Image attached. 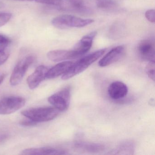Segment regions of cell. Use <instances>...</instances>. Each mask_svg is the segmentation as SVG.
<instances>
[{"label":"cell","mask_w":155,"mask_h":155,"mask_svg":"<svg viewBox=\"0 0 155 155\" xmlns=\"http://www.w3.org/2000/svg\"><path fill=\"white\" fill-rule=\"evenodd\" d=\"M138 51L142 59L155 61V46L151 41L146 40L140 41L138 46Z\"/></svg>","instance_id":"cell-9"},{"label":"cell","mask_w":155,"mask_h":155,"mask_svg":"<svg viewBox=\"0 0 155 155\" xmlns=\"http://www.w3.org/2000/svg\"><path fill=\"white\" fill-rule=\"evenodd\" d=\"M146 72L149 78L155 81V61H149L146 68Z\"/></svg>","instance_id":"cell-20"},{"label":"cell","mask_w":155,"mask_h":155,"mask_svg":"<svg viewBox=\"0 0 155 155\" xmlns=\"http://www.w3.org/2000/svg\"><path fill=\"white\" fill-rule=\"evenodd\" d=\"M37 3L60 7L63 4V0H34Z\"/></svg>","instance_id":"cell-19"},{"label":"cell","mask_w":155,"mask_h":155,"mask_svg":"<svg viewBox=\"0 0 155 155\" xmlns=\"http://www.w3.org/2000/svg\"><path fill=\"white\" fill-rule=\"evenodd\" d=\"M36 58L29 55L21 60L16 65L10 79V83L12 86L18 85L25 76L29 67L34 62Z\"/></svg>","instance_id":"cell-4"},{"label":"cell","mask_w":155,"mask_h":155,"mask_svg":"<svg viewBox=\"0 0 155 155\" xmlns=\"http://www.w3.org/2000/svg\"><path fill=\"white\" fill-rule=\"evenodd\" d=\"M12 14L9 12H0V27L7 24L11 19Z\"/></svg>","instance_id":"cell-22"},{"label":"cell","mask_w":155,"mask_h":155,"mask_svg":"<svg viewBox=\"0 0 155 155\" xmlns=\"http://www.w3.org/2000/svg\"><path fill=\"white\" fill-rule=\"evenodd\" d=\"M22 155H65L68 153L62 150L52 147L35 148L24 150L21 151Z\"/></svg>","instance_id":"cell-13"},{"label":"cell","mask_w":155,"mask_h":155,"mask_svg":"<svg viewBox=\"0 0 155 155\" xmlns=\"http://www.w3.org/2000/svg\"><path fill=\"white\" fill-rule=\"evenodd\" d=\"M48 70L47 67L43 65L38 66L37 68L34 72L27 78V83L29 87L32 90L38 87L40 83L47 78Z\"/></svg>","instance_id":"cell-7"},{"label":"cell","mask_w":155,"mask_h":155,"mask_svg":"<svg viewBox=\"0 0 155 155\" xmlns=\"http://www.w3.org/2000/svg\"><path fill=\"white\" fill-rule=\"evenodd\" d=\"M8 137V135L6 133L0 134V143H2Z\"/></svg>","instance_id":"cell-26"},{"label":"cell","mask_w":155,"mask_h":155,"mask_svg":"<svg viewBox=\"0 0 155 155\" xmlns=\"http://www.w3.org/2000/svg\"><path fill=\"white\" fill-rule=\"evenodd\" d=\"M134 146L131 142H125L118 146L110 151V154L116 155H132L134 154Z\"/></svg>","instance_id":"cell-16"},{"label":"cell","mask_w":155,"mask_h":155,"mask_svg":"<svg viewBox=\"0 0 155 155\" xmlns=\"http://www.w3.org/2000/svg\"><path fill=\"white\" fill-rule=\"evenodd\" d=\"M11 42V41L8 38L0 34V51L6 50Z\"/></svg>","instance_id":"cell-21"},{"label":"cell","mask_w":155,"mask_h":155,"mask_svg":"<svg viewBox=\"0 0 155 155\" xmlns=\"http://www.w3.org/2000/svg\"><path fill=\"white\" fill-rule=\"evenodd\" d=\"M73 63L71 61H65L57 64L48 70L47 74V78H55L63 75L69 69Z\"/></svg>","instance_id":"cell-14"},{"label":"cell","mask_w":155,"mask_h":155,"mask_svg":"<svg viewBox=\"0 0 155 155\" xmlns=\"http://www.w3.org/2000/svg\"><path fill=\"white\" fill-rule=\"evenodd\" d=\"M145 17L150 22L154 23L155 21V11L154 9L147 11L145 13Z\"/></svg>","instance_id":"cell-24"},{"label":"cell","mask_w":155,"mask_h":155,"mask_svg":"<svg viewBox=\"0 0 155 155\" xmlns=\"http://www.w3.org/2000/svg\"><path fill=\"white\" fill-rule=\"evenodd\" d=\"M38 122L33 121L29 119V120H22L20 122V124L21 126H26V127H30V126H34L37 125Z\"/></svg>","instance_id":"cell-25"},{"label":"cell","mask_w":155,"mask_h":155,"mask_svg":"<svg viewBox=\"0 0 155 155\" xmlns=\"http://www.w3.org/2000/svg\"><path fill=\"white\" fill-rule=\"evenodd\" d=\"M128 87L123 82L116 81L109 86L108 92L109 96L112 99L119 100L123 98L127 94Z\"/></svg>","instance_id":"cell-11"},{"label":"cell","mask_w":155,"mask_h":155,"mask_svg":"<svg viewBox=\"0 0 155 155\" xmlns=\"http://www.w3.org/2000/svg\"><path fill=\"white\" fill-rule=\"evenodd\" d=\"M26 100L20 97H8L0 100V115H8L16 112L25 106Z\"/></svg>","instance_id":"cell-5"},{"label":"cell","mask_w":155,"mask_h":155,"mask_svg":"<svg viewBox=\"0 0 155 155\" xmlns=\"http://www.w3.org/2000/svg\"><path fill=\"white\" fill-rule=\"evenodd\" d=\"M5 74H2V75H0V85L2 83L3 81H4V79H5Z\"/></svg>","instance_id":"cell-27"},{"label":"cell","mask_w":155,"mask_h":155,"mask_svg":"<svg viewBox=\"0 0 155 155\" xmlns=\"http://www.w3.org/2000/svg\"><path fill=\"white\" fill-rule=\"evenodd\" d=\"M97 35L96 31H92L83 37L75 45L73 50L79 58L87 53L91 48L93 40Z\"/></svg>","instance_id":"cell-8"},{"label":"cell","mask_w":155,"mask_h":155,"mask_svg":"<svg viewBox=\"0 0 155 155\" xmlns=\"http://www.w3.org/2000/svg\"><path fill=\"white\" fill-rule=\"evenodd\" d=\"M71 90L66 87L51 95L48 101L60 111H65L68 108L70 103Z\"/></svg>","instance_id":"cell-6"},{"label":"cell","mask_w":155,"mask_h":155,"mask_svg":"<svg viewBox=\"0 0 155 155\" xmlns=\"http://www.w3.org/2000/svg\"><path fill=\"white\" fill-rule=\"evenodd\" d=\"M124 51L125 48L123 46L114 48L100 61L99 65L101 67H107L117 62L121 58Z\"/></svg>","instance_id":"cell-10"},{"label":"cell","mask_w":155,"mask_h":155,"mask_svg":"<svg viewBox=\"0 0 155 155\" xmlns=\"http://www.w3.org/2000/svg\"><path fill=\"white\" fill-rule=\"evenodd\" d=\"M96 1L97 7L101 9H111L117 5L114 0H96Z\"/></svg>","instance_id":"cell-18"},{"label":"cell","mask_w":155,"mask_h":155,"mask_svg":"<svg viewBox=\"0 0 155 155\" xmlns=\"http://www.w3.org/2000/svg\"><path fill=\"white\" fill-rule=\"evenodd\" d=\"M68 2L71 7L77 11L86 12L88 9L86 8L83 0H67Z\"/></svg>","instance_id":"cell-17"},{"label":"cell","mask_w":155,"mask_h":155,"mask_svg":"<svg viewBox=\"0 0 155 155\" xmlns=\"http://www.w3.org/2000/svg\"><path fill=\"white\" fill-rule=\"evenodd\" d=\"M106 51V49L97 51L83 57L75 63H73L69 69L62 75L61 78L63 80H67L83 72L100 58L105 53Z\"/></svg>","instance_id":"cell-1"},{"label":"cell","mask_w":155,"mask_h":155,"mask_svg":"<svg viewBox=\"0 0 155 155\" xmlns=\"http://www.w3.org/2000/svg\"><path fill=\"white\" fill-rule=\"evenodd\" d=\"M10 56V53L8 51L3 50L0 51V66L5 63Z\"/></svg>","instance_id":"cell-23"},{"label":"cell","mask_w":155,"mask_h":155,"mask_svg":"<svg viewBox=\"0 0 155 155\" xmlns=\"http://www.w3.org/2000/svg\"><path fill=\"white\" fill-rule=\"evenodd\" d=\"M94 22V20L85 19L70 15H62L54 18L51 21V24L57 28L64 29L71 28H83Z\"/></svg>","instance_id":"cell-3"},{"label":"cell","mask_w":155,"mask_h":155,"mask_svg":"<svg viewBox=\"0 0 155 155\" xmlns=\"http://www.w3.org/2000/svg\"><path fill=\"white\" fill-rule=\"evenodd\" d=\"M48 58L53 62L73 59L79 58L74 50H56L49 51L47 54Z\"/></svg>","instance_id":"cell-12"},{"label":"cell","mask_w":155,"mask_h":155,"mask_svg":"<svg viewBox=\"0 0 155 155\" xmlns=\"http://www.w3.org/2000/svg\"><path fill=\"white\" fill-rule=\"evenodd\" d=\"M75 147L81 151L90 153L101 152L105 149V146L103 144L82 141L75 143Z\"/></svg>","instance_id":"cell-15"},{"label":"cell","mask_w":155,"mask_h":155,"mask_svg":"<svg viewBox=\"0 0 155 155\" xmlns=\"http://www.w3.org/2000/svg\"><path fill=\"white\" fill-rule=\"evenodd\" d=\"M15 1H33L34 0H15Z\"/></svg>","instance_id":"cell-28"},{"label":"cell","mask_w":155,"mask_h":155,"mask_svg":"<svg viewBox=\"0 0 155 155\" xmlns=\"http://www.w3.org/2000/svg\"><path fill=\"white\" fill-rule=\"evenodd\" d=\"M59 110L53 107L34 108L21 111V115L39 123L54 119L59 114Z\"/></svg>","instance_id":"cell-2"}]
</instances>
